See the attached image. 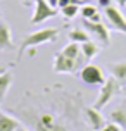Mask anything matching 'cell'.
I'll return each mask as SVG.
<instances>
[{"label": "cell", "instance_id": "obj_26", "mask_svg": "<svg viewBox=\"0 0 126 131\" xmlns=\"http://www.w3.org/2000/svg\"><path fill=\"white\" fill-rule=\"evenodd\" d=\"M21 2H23V4H24V5H29V4H33L35 0H21Z\"/></svg>", "mask_w": 126, "mask_h": 131}, {"label": "cell", "instance_id": "obj_16", "mask_svg": "<svg viewBox=\"0 0 126 131\" xmlns=\"http://www.w3.org/2000/svg\"><path fill=\"white\" fill-rule=\"evenodd\" d=\"M10 83H12V74L10 72L5 71L4 74H0V98L5 97V93L10 88Z\"/></svg>", "mask_w": 126, "mask_h": 131}, {"label": "cell", "instance_id": "obj_7", "mask_svg": "<svg viewBox=\"0 0 126 131\" xmlns=\"http://www.w3.org/2000/svg\"><path fill=\"white\" fill-rule=\"evenodd\" d=\"M36 129L38 131H69V129H66L64 126L57 124L52 114H41V116H38Z\"/></svg>", "mask_w": 126, "mask_h": 131}, {"label": "cell", "instance_id": "obj_4", "mask_svg": "<svg viewBox=\"0 0 126 131\" xmlns=\"http://www.w3.org/2000/svg\"><path fill=\"white\" fill-rule=\"evenodd\" d=\"M80 78L86 85H104L106 83V78H104L102 69H100L99 66H93V64H88L81 69Z\"/></svg>", "mask_w": 126, "mask_h": 131}, {"label": "cell", "instance_id": "obj_15", "mask_svg": "<svg viewBox=\"0 0 126 131\" xmlns=\"http://www.w3.org/2000/svg\"><path fill=\"white\" fill-rule=\"evenodd\" d=\"M60 52L64 53L66 57H69V59H74L78 60V57H80V52H81V47L80 43H74V41H71V43H67Z\"/></svg>", "mask_w": 126, "mask_h": 131}, {"label": "cell", "instance_id": "obj_1", "mask_svg": "<svg viewBox=\"0 0 126 131\" xmlns=\"http://www.w3.org/2000/svg\"><path fill=\"white\" fill-rule=\"evenodd\" d=\"M57 29L55 28H43V29H38V31H33L29 33L26 38L23 40L21 43V48H19V53H17V60L24 55L28 48L31 47H38V45H43V43H50V41H55L57 40Z\"/></svg>", "mask_w": 126, "mask_h": 131}, {"label": "cell", "instance_id": "obj_30", "mask_svg": "<svg viewBox=\"0 0 126 131\" xmlns=\"http://www.w3.org/2000/svg\"><path fill=\"white\" fill-rule=\"evenodd\" d=\"M0 17H2V14H0Z\"/></svg>", "mask_w": 126, "mask_h": 131}, {"label": "cell", "instance_id": "obj_2", "mask_svg": "<svg viewBox=\"0 0 126 131\" xmlns=\"http://www.w3.org/2000/svg\"><path fill=\"white\" fill-rule=\"evenodd\" d=\"M55 14H57V9L50 7L47 0H35V10L29 23L31 24H40V23H45L50 17H55Z\"/></svg>", "mask_w": 126, "mask_h": 131}, {"label": "cell", "instance_id": "obj_19", "mask_svg": "<svg viewBox=\"0 0 126 131\" xmlns=\"http://www.w3.org/2000/svg\"><path fill=\"white\" fill-rule=\"evenodd\" d=\"M80 12V5H66V7H60V14L66 17V19H73L76 17Z\"/></svg>", "mask_w": 126, "mask_h": 131}, {"label": "cell", "instance_id": "obj_28", "mask_svg": "<svg viewBox=\"0 0 126 131\" xmlns=\"http://www.w3.org/2000/svg\"><path fill=\"white\" fill-rule=\"evenodd\" d=\"M16 131H26V129H24V128H17Z\"/></svg>", "mask_w": 126, "mask_h": 131}, {"label": "cell", "instance_id": "obj_6", "mask_svg": "<svg viewBox=\"0 0 126 131\" xmlns=\"http://www.w3.org/2000/svg\"><path fill=\"white\" fill-rule=\"evenodd\" d=\"M116 90H118V83H116V79H106V83L102 85V88H100V95L99 98H97V102H95V109H104L106 107V104H109V100L114 97V93H116Z\"/></svg>", "mask_w": 126, "mask_h": 131}, {"label": "cell", "instance_id": "obj_27", "mask_svg": "<svg viewBox=\"0 0 126 131\" xmlns=\"http://www.w3.org/2000/svg\"><path fill=\"white\" fill-rule=\"evenodd\" d=\"M4 72H5V67H4V66H0V74H4Z\"/></svg>", "mask_w": 126, "mask_h": 131}, {"label": "cell", "instance_id": "obj_3", "mask_svg": "<svg viewBox=\"0 0 126 131\" xmlns=\"http://www.w3.org/2000/svg\"><path fill=\"white\" fill-rule=\"evenodd\" d=\"M83 28H85L90 35H93V36L99 40L104 47H107L109 43H111V35H109V29H107V26L102 23V21H100V23H93V21L85 19V21H83Z\"/></svg>", "mask_w": 126, "mask_h": 131}, {"label": "cell", "instance_id": "obj_23", "mask_svg": "<svg viewBox=\"0 0 126 131\" xmlns=\"http://www.w3.org/2000/svg\"><path fill=\"white\" fill-rule=\"evenodd\" d=\"M47 2H48V5L54 7V9H55V7H59V0H47Z\"/></svg>", "mask_w": 126, "mask_h": 131}, {"label": "cell", "instance_id": "obj_29", "mask_svg": "<svg viewBox=\"0 0 126 131\" xmlns=\"http://www.w3.org/2000/svg\"><path fill=\"white\" fill-rule=\"evenodd\" d=\"M123 93H124V97H126V88H124V90H123Z\"/></svg>", "mask_w": 126, "mask_h": 131}, {"label": "cell", "instance_id": "obj_12", "mask_svg": "<svg viewBox=\"0 0 126 131\" xmlns=\"http://www.w3.org/2000/svg\"><path fill=\"white\" fill-rule=\"evenodd\" d=\"M19 128V123L14 117H10L9 114L0 112V131H16Z\"/></svg>", "mask_w": 126, "mask_h": 131}, {"label": "cell", "instance_id": "obj_10", "mask_svg": "<svg viewBox=\"0 0 126 131\" xmlns=\"http://www.w3.org/2000/svg\"><path fill=\"white\" fill-rule=\"evenodd\" d=\"M86 114V119H88V123H90V126H92L95 131H99L104 128V117L100 116V111L99 109H95V107H88L85 111Z\"/></svg>", "mask_w": 126, "mask_h": 131}, {"label": "cell", "instance_id": "obj_11", "mask_svg": "<svg viewBox=\"0 0 126 131\" xmlns=\"http://www.w3.org/2000/svg\"><path fill=\"white\" fill-rule=\"evenodd\" d=\"M81 53L85 55L86 60H92L95 55H99L100 52V45L99 43H95V41H92V40H88V41H85V43H81Z\"/></svg>", "mask_w": 126, "mask_h": 131}, {"label": "cell", "instance_id": "obj_22", "mask_svg": "<svg viewBox=\"0 0 126 131\" xmlns=\"http://www.w3.org/2000/svg\"><path fill=\"white\" fill-rule=\"evenodd\" d=\"M109 129H111V131H121V126H118V124H114V123H111V124H109Z\"/></svg>", "mask_w": 126, "mask_h": 131}, {"label": "cell", "instance_id": "obj_5", "mask_svg": "<svg viewBox=\"0 0 126 131\" xmlns=\"http://www.w3.org/2000/svg\"><path fill=\"white\" fill-rule=\"evenodd\" d=\"M106 17L109 21V26L111 28H114V29L121 31L123 35H126V17L123 16V12L118 7H112V5L106 7Z\"/></svg>", "mask_w": 126, "mask_h": 131}, {"label": "cell", "instance_id": "obj_18", "mask_svg": "<svg viewBox=\"0 0 126 131\" xmlns=\"http://www.w3.org/2000/svg\"><path fill=\"white\" fill-rule=\"evenodd\" d=\"M95 14H99V7L90 4V2L81 7V17H83V19H92Z\"/></svg>", "mask_w": 126, "mask_h": 131}, {"label": "cell", "instance_id": "obj_9", "mask_svg": "<svg viewBox=\"0 0 126 131\" xmlns=\"http://www.w3.org/2000/svg\"><path fill=\"white\" fill-rule=\"evenodd\" d=\"M0 50H14V43H12V35L10 29L5 23H0Z\"/></svg>", "mask_w": 126, "mask_h": 131}, {"label": "cell", "instance_id": "obj_24", "mask_svg": "<svg viewBox=\"0 0 126 131\" xmlns=\"http://www.w3.org/2000/svg\"><path fill=\"white\" fill-rule=\"evenodd\" d=\"M88 21H93V23H100V21H102V17H100V14H95L92 19H88Z\"/></svg>", "mask_w": 126, "mask_h": 131}, {"label": "cell", "instance_id": "obj_14", "mask_svg": "<svg viewBox=\"0 0 126 131\" xmlns=\"http://www.w3.org/2000/svg\"><path fill=\"white\" fill-rule=\"evenodd\" d=\"M111 72H112V76H114L116 81L124 83V81H126V60L112 64V66H111Z\"/></svg>", "mask_w": 126, "mask_h": 131}, {"label": "cell", "instance_id": "obj_21", "mask_svg": "<svg viewBox=\"0 0 126 131\" xmlns=\"http://www.w3.org/2000/svg\"><path fill=\"white\" fill-rule=\"evenodd\" d=\"M109 5H111V0H99V7H104L106 9Z\"/></svg>", "mask_w": 126, "mask_h": 131}, {"label": "cell", "instance_id": "obj_8", "mask_svg": "<svg viewBox=\"0 0 126 131\" xmlns=\"http://www.w3.org/2000/svg\"><path fill=\"white\" fill-rule=\"evenodd\" d=\"M74 66H76V60L66 57L62 52H59L54 57V71L55 72H73Z\"/></svg>", "mask_w": 126, "mask_h": 131}, {"label": "cell", "instance_id": "obj_13", "mask_svg": "<svg viewBox=\"0 0 126 131\" xmlns=\"http://www.w3.org/2000/svg\"><path fill=\"white\" fill-rule=\"evenodd\" d=\"M69 40L71 41H74V43H85V41H88L90 40V33L86 31V29H81V28H74V29H71L69 31Z\"/></svg>", "mask_w": 126, "mask_h": 131}, {"label": "cell", "instance_id": "obj_25", "mask_svg": "<svg viewBox=\"0 0 126 131\" xmlns=\"http://www.w3.org/2000/svg\"><path fill=\"white\" fill-rule=\"evenodd\" d=\"M116 2H118V5H119V7H124L126 5V0H116Z\"/></svg>", "mask_w": 126, "mask_h": 131}, {"label": "cell", "instance_id": "obj_20", "mask_svg": "<svg viewBox=\"0 0 126 131\" xmlns=\"http://www.w3.org/2000/svg\"><path fill=\"white\" fill-rule=\"evenodd\" d=\"M88 4V0H59V9L66 5H85Z\"/></svg>", "mask_w": 126, "mask_h": 131}, {"label": "cell", "instance_id": "obj_17", "mask_svg": "<svg viewBox=\"0 0 126 131\" xmlns=\"http://www.w3.org/2000/svg\"><path fill=\"white\" fill-rule=\"evenodd\" d=\"M111 121L114 124L121 126V128H126V112L123 109H116V111L111 112Z\"/></svg>", "mask_w": 126, "mask_h": 131}]
</instances>
